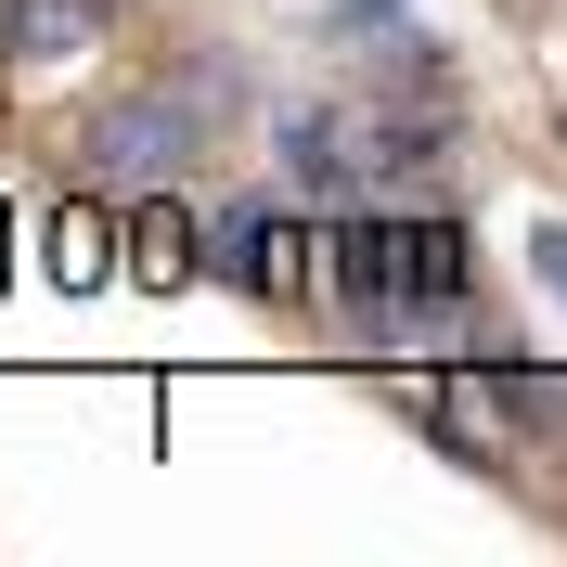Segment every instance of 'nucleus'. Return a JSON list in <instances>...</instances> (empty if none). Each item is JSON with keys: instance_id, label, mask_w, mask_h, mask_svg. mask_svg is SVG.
<instances>
[{"instance_id": "7ed1b4c3", "label": "nucleus", "mask_w": 567, "mask_h": 567, "mask_svg": "<svg viewBox=\"0 0 567 567\" xmlns=\"http://www.w3.org/2000/svg\"><path fill=\"white\" fill-rule=\"evenodd\" d=\"M130 271H142V284H181V271H194V219H168V207H155V219L130 233Z\"/></svg>"}, {"instance_id": "f257e3e1", "label": "nucleus", "mask_w": 567, "mask_h": 567, "mask_svg": "<svg viewBox=\"0 0 567 567\" xmlns=\"http://www.w3.org/2000/svg\"><path fill=\"white\" fill-rule=\"evenodd\" d=\"M336 258H349V297H361V310H400V297H413V233L349 219V233H336Z\"/></svg>"}, {"instance_id": "20e7f679", "label": "nucleus", "mask_w": 567, "mask_h": 567, "mask_svg": "<svg viewBox=\"0 0 567 567\" xmlns=\"http://www.w3.org/2000/svg\"><path fill=\"white\" fill-rule=\"evenodd\" d=\"M52 246H65V271L91 284V271H104V219H78V207H65V219H52Z\"/></svg>"}, {"instance_id": "f03ea898", "label": "nucleus", "mask_w": 567, "mask_h": 567, "mask_svg": "<svg viewBox=\"0 0 567 567\" xmlns=\"http://www.w3.org/2000/svg\"><path fill=\"white\" fill-rule=\"evenodd\" d=\"M91 27H104V0H0V39L13 52H78Z\"/></svg>"}, {"instance_id": "39448f33", "label": "nucleus", "mask_w": 567, "mask_h": 567, "mask_svg": "<svg viewBox=\"0 0 567 567\" xmlns=\"http://www.w3.org/2000/svg\"><path fill=\"white\" fill-rule=\"evenodd\" d=\"M542 271H555V297H567V233H542Z\"/></svg>"}]
</instances>
